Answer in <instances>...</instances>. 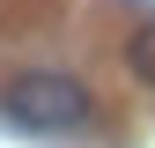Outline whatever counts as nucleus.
Returning a JSON list of instances; mask_svg holds the SVG:
<instances>
[{
	"instance_id": "obj_1",
	"label": "nucleus",
	"mask_w": 155,
	"mask_h": 148,
	"mask_svg": "<svg viewBox=\"0 0 155 148\" xmlns=\"http://www.w3.org/2000/svg\"><path fill=\"white\" fill-rule=\"evenodd\" d=\"M0 96H8V119L30 126V133H74V126H89V111H96L89 82L81 74H59V67H22Z\"/></svg>"
},
{
	"instance_id": "obj_2",
	"label": "nucleus",
	"mask_w": 155,
	"mask_h": 148,
	"mask_svg": "<svg viewBox=\"0 0 155 148\" xmlns=\"http://www.w3.org/2000/svg\"><path fill=\"white\" fill-rule=\"evenodd\" d=\"M126 67H133V82L155 89V22H140V30L126 37Z\"/></svg>"
}]
</instances>
